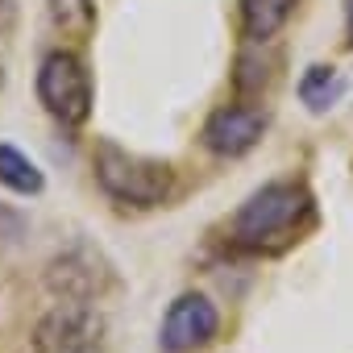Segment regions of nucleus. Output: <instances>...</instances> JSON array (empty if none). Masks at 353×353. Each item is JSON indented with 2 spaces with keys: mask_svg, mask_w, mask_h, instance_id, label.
Segmentation results:
<instances>
[{
  "mask_svg": "<svg viewBox=\"0 0 353 353\" xmlns=\"http://www.w3.org/2000/svg\"><path fill=\"white\" fill-rule=\"evenodd\" d=\"M96 179L100 188L121 200V204H137V208H154L170 196L174 188V174L166 162H154V158H141V154H129L112 141H100L96 145Z\"/></svg>",
  "mask_w": 353,
  "mask_h": 353,
  "instance_id": "nucleus-2",
  "label": "nucleus"
},
{
  "mask_svg": "<svg viewBox=\"0 0 353 353\" xmlns=\"http://www.w3.org/2000/svg\"><path fill=\"white\" fill-rule=\"evenodd\" d=\"M349 46H353V0H349Z\"/></svg>",
  "mask_w": 353,
  "mask_h": 353,
  "instance_id": "nucleus-12",
  "label": "nucleus"
},
{
  "mask_svg": "<svg viewBox=\"0 0 353 353\" xmlns=\"http://www.w3.org/2000/svg\"><path fill=\"white\" fill-rule=\"evenodd\" d=\"M38 100L63 125H83L92 112V75H88L83 59L71 50L46 54L42 71H38Z\"/></svg>",
  "mask_w": 353,
  "mask_h": 353,
  "instance_id": "nucleus-3",
  "label": "nucleus"
},
{
  "mask_svg": "<svg viewBox=\"0 0 353 353\" xmlns=\"http://www.w3.org/2000/svg\"><path fill=\"white\" fill-rule=\"evenodd\" d=\"M341 92H345V83H341V75H336L332 67H307V75H303V83H299L303 104L316 108V112H324L328 104H336Z\"/></svg>",
  "mask_w": 353,
  "mask_h": 353,
  "instance_id": "nucleus-9",
  "label": "nucleus"
},
{
  "mask_svg": "<svg viewBox=\"0 0 353 353\" xmlns=\"http://www.w3.org/2000/svg\"><path fill=\"white\" fill-rule=\"evenodd\" d=\"M0 183L17 196H38L42 192V170L17 145H0Z\"/></svg>",
  "mask_w": 353,
  "mask_h": 353,
  "instance_id": "nucleus-8",
  "label": "nucleus"
},
{
  "mask_svg": "<svg viewBox=\"0 0 353 353\" xmlns=\"http://www.w3.org/2000/svg\"><path fill=\"white\" fill-rule=\"evenodd\" d=\"M307 221H312L307 188H299V183H266L233 216V241L241 250H250V254H279L299 237V229Z\"/></svg>",
  "mask_w": 353,
  "mask_h": 353,
  "instance_id": "nucleus-1",
  "label": "nucleus"
},
{
  "mask_svg": "<svg viewBox=\"0 0 353 353\" xmlns=\"http://www.w3.org/2000/svg\"><path fill=\"white\" fill-rule=\"evenodd\" d=\"M100 332V320L88 312V307H75V303H63L54 307L42 328H38V349L42 353H88L92 336Z\"/></svg>",
  "mask_w": 353,
  "mask_h": 353,
  "instance_id": "nucleus-6",
  "label": "nucleus"
},
{
  "mask_svg": "<svg viewBox=\"0 0 353 353\" xmlns=\"http://www.w3.org/2000/svg\"><path fill=\"white\" fill-rule=\"evenodd\" d=\"M295 13V0H241V26L250 34V42H266L274 38Z\"/></svg>",
  "mask_w": 353,
  "mask_h": 353,
  "instance_id": "nucleus-7",
  "label": "nucleus"
},
{
  "mask_svg": "<svg viewBox=\"0 0 353 353\" xmlns=\"http://www.w3.org/2000/svg\"><path fill=\"white\" fill-rule=\"evenodd\" d=\"M88 13H92L88 0H54V17L63 26H79V21H88Z\"/></svg>",
  "mask_w": 353,
  "mask_h": 353,
  "instance_id": "nucleus-10",
  "label": "nucleus"
},
{
  "mask_svg": "<svg viewBox=\"0 0 353 353\" xmlns=\"http://www.w3.org/2000/svg\"><path fill=\"white\" fill-rule=\"evenodd\" d=\"M221 328V312L208 295L188 291L170 303L166 320H162V349L166 353H196L200 345H208Z\"/></svg>",
  "mask_w": 353,
  "mask_h": 353,
  "instance_id": "nucleus-4",
  "label": "nucleus"
},
{
  "mask_svg": "<svg viewBox=\"0 0 353 353\" xmlns=\"http://www.w3.org/2000/svg\"><path fill=\"white\" fill-rule=\"evenodd\" d=\"M17 17V0H0V34H5Z\"/></svg>",
  "mask_w": 353,
  "mask_h": 353,
  "instance_id": "nucleus-11",
  "label": "nucleus"
},
{
  "mask_svg": "<svg viewBox=\"0 0 353 353\" xmlns=\"http://www.w3.org/2000/svg\"><path fill=\"white\" fill-rule=\"evenodd\" d=\"M266 129V117L254 104H225L204 121V145L221 158H241L245 150L258 145Z\"/></svg>",
  "mask_w": 353,
  "mask_h": 353,
  "instance_id": "nucleus-5",
  "label": "nucleus"
}]
</instances>
